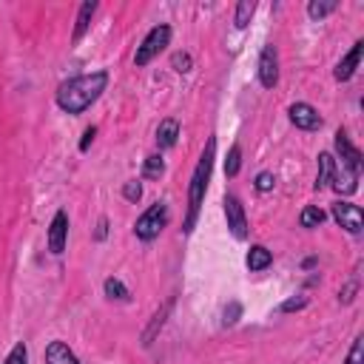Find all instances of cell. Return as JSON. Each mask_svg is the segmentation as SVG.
Listing matches in <instances>:
<instances>
[{
	"instance_id": "obj_1",
	"label": "cell",
	"mask_w": 364,
	"mask_h": 364,
	"mask_svg": "<svg viewBox=\"0 0 364 364\" xmlns=\"http://www.w3.org/2000/svg\"><path fill=\"white\" fill-rule=\"evenodd\" d=\"M105 86H108V71L105 69L91 71V74H77V77H71V80L57 86L54 102H57L60 111L77 117V114H83L86 108H91L102 97Z\"/></svg>"
},
{
	"instance_id": "obj_2",
	"label": "cell",
	"mask_w": 364,
	"mask_h": 364,
	"mask_svg": "<svg viewBox=\"0 0 364 364\" xmlns=\"http://www.w3.org/2000/svg\"><path fill=\"white\" fill-rule=\"evenodd\" d=\"M213 160H216V140L211 137L194 174H191V182H188V213H185V222H182V233H194L196 228V219H199V211H202V202H205V194H208V182H211V171H213Z\"/></svg>"
},
{
	"instance_id": "obj_3",
	"label": "cell",
	"mask_w": 364,
	"mask_h": 364,
	"mask_svg": "<svg viewBox=\"0 0 364 364\" xmlns=\"http://www.w3.org/2000/svg\"><path fill=\"white\" fill-rule=\"evenodd\" d=\"M333 146H336V177H333V191L339 194H356L358 188V174H361V151L350 143L347 131L339 129L336 137H333Z\"/></svg>"
},
{
	"instance_id": "obj_4",
	"label": "cell",
	"mask_w": 364,
	"mask_h": 364,
	"mask_svg": "<svg viewBox=\"0 0 364 364\" xmlns=\"http://www.w3.org/2000/svg\"><path fill=\"white\" fill-rule=\"evenodd\" d=\"M171 26L168 23H160V26H154L146 37H143V43L137 46V52H134V66L137 69H143V66H148L154 57H160V52H165V46L171 43Z\"/></svg>"
},
{
	"instance_id": "obj_5",
	"label": "cell",
	"mask_w": 364,
	"mask_h": 364,
	"mask_svg": "<svg viewBox=\"0 0 364 364\" xmlns=\"http://www.w3.org/2000/svg\"><path fill=\"white\" fill-rule=\"evenodd\" d=\"M165 225H168V205H165V202H154V205L134 222V236H137L140 242H154V239L163 233Z\"/></svg>"
},
{
	"instance_id": "obj_6",
	"label": "cell",
	"mask_w": 364,
	"mask_h": 364,
	"mask_svg": "<svg viewBox=\"0 0 364 364\" xmlns=\"http://www.w3.org/2000/svg\"><path fill=\"white\" fill-rule=\"evenodd\" d=\"M222 205H225V219H228L230 236L239 239V242H245V239H248V216H245V205H242L239 196H233V194H225Z\"/></svg>"
},
{
	"instance_id": "obj_7",
	"label": "cell",
	"mask_w": 364,
	"mask_h": 364,
	"mask_svg": "<svg viewBox=\"0 0 364 364\" xmlns=\"http://www.w3.org/2000/svg\"><path fill=\"white\" fill-rule=\"evenodd\" d=\"M330 216H333V222H336L339 228H344V230L353 233V236H358L361 228H364V213H361V208L353 205V202H341V199L333 202Z\"/></svg>"
},
{
	"instance_id": "obj_8",
	"label": "cell",
	"mask_w": 364,
	"mask_h": 364,
	"mask_svg": "<svg viewBox=\"0 0 364 364\" xmlns=\"http://www.w3.org/2000/svg\"><path fill=\"white\" fill-rule=\"evenodd\" d=\"M288 117H290V123L296 126V129H302V131H319L322 129V114L310 105V102H293L290 108H288Z\"/></svg>"
},
{
	"instance_id": "obj_9",
	"label": "cell",
	"mask_w": 364,
	"mask_h": 364,
	"mask_svg": "<svg viewBox=\"0 0 364 364\" xmlns=\"http://www.w3.org/2000/svg\"><path fill=\"white\" fill-rule=\"evenodd\" d=\"M259 83H262V88H276V83H279V54H276V46L274 43H268L265 49H262V54H259Z\"/></svg>"
},
{
	"instance_id": "obj_10",
	"label": "cell",
	"mask_w": 364,
	"mask_h": 364,
	"mask_svg": "<svg viewBox=\"0 0 364 364\" xmlns=\"http://www.w3.org/2000/svg\"><path fill=\"white\" fill-rule=\"evenodd\" d=\"M66 242H69V213L57 211L52 216V225H49V251L54 257H60L66 251Z\"/></svg>"
},
{
	"instance_id": "obj_11",
	"label": "cell",
	"mask_w": 364,
	"mask_h": 364,
	"mask_svg": "<svg viewBox=\"0 0 364 364\" xmlns=\"http://www.w3.org/2000/svg\"><path fill=\"white\" fill-rule=\"evenodd\" d=\"M361 54H364V40H356V43H353V49H350V52L336 63L333 77H336L339 83L353 80V74H356V69H358V63H361Z\"/></svg>"
},
{
	"instance_id": "obj_12",
	"label": "cell",
	"mask_w": 364,
	"mask_h": 364,
	"mask_svg": "<svg viewBox=\"0 0 364 364\" xmlns=\"http://www.w3.org/2000/svg\"><path fill=\"white\" fill-rule=\"evenodd\" d=\"M171 307H174V299H168L154 316H151V322H148V327L143 330V347H151L154 344V339L160 336V330L165 327V322H168V313H171Z\"/></svg>"
},
{
	"instance_id": "obj_13",
	"label": "cell",
	"mask_w": 364,
	"mask_h": 364,
	"mask_svg": "<svg viewBox=\"0 0 364 364\" xmlns=\"http://www.w3.org/2000/svg\"><path fill=\"white\" fill-rule=\"evenodd\" d=\"M177 140H180V119L165 117L163 123L157 126V148L160 151H168V148L177 146Z\"/></svg>"
},
{
	"instance_id": "obj_14",
	"label": "cell",
	"mask_w": 364,
	"mask_h": 364,
	"mask_svg": "<svg viewBox=\"0 0 364 364\" xmlns=\"http://www.w3.org/2000/svg\"><path fill=\"white\" fill-rule=\"evenodd\" d=\"M46 364H80V358H77V353L66 341L54 339L46 347Z\"/></svg>"
},
{
	"instance_id": "obj_15",
	"label": "cell",
	"mask_w": 364,
	"mask_h": 364,
	"mask_svg": "<svg viewBox=\"0 0 364 364\" xmlns=\"http://www.w3.org/2000/svg\"><path fill=\"white\" fill-rule=\"evenodd\" d=\"M94 12H97V4H94V0H86V4L80 6V12H77V20H74V32H71V43H74V46H77V43H80V40L88 35Z\"/></svg>"
},
{
	"instance_id": "obj_16",
	"label": "cell",
	"mask_w": 364,
	"mask_h": 364,
	"mask_svg": "<svg viewBox=\"0 0 364 364\" xmlns=\"http://www.w3.org/2000/svg\"><path fill=\"white\" fill-rule=\"evenodd\" d=\"M245 265H248L251 274H262V271H268V268L274 265V254H271L265 245H251Z\"/></svg>"
},
{
	"instance_id": "obj_17",
	"label": "cell",
	"mask_w": 364,
	"mask_h": 364,
	"mask_svg": "<svg viewBox=\"0 0 364 364\" xmlns=\"http://www.w3.org/2000/svg\"><path fill=\"white\" fill-rule=\"evenodd\" d=\"M333 177H336V157L322 151L319 154V177H316V191H324L333 185Z\"/></svg>"
},
{
	"instance_id": "obj_18",
	"label": "cell",
	"mask_w": 364,
	"mask_h": 364,
	"mask_svg": "<svg viewBox=\"0 0 364 364\" xmlns=\"http://www.w3.org/2000/svg\"><path fill=\"white\" fill-rule=\"evenodd\" d=\"M324 219H327V213H324L319 205H307V208H302V213H299V225L307 228V230L319 228Z\"/></svg>"
},
{
	"instance_id": "obj_19",
	"label": "cell",
	"mask_w": 364,
	"mask_h": 364,
	"mask_svg": "<svg viewBox=\"0 0 364 364\" xmlns=\"http://www.w3.org/2000/svg\"><path fill=\"white\" fill-rule=\"evenodd\" d=\"M102 290H105V296L108 299H117V302H129L131 299V290L119 282L117 276H108L105 282H102Z\"/></svg>"
},
{
	"instance_id": "obj_20",
	"label": "cell",
	"mask_w": 364,
	"mask_h": 364,
	"mask_svg": "<svg viewBox=\"0 0 364 364\" xmlns=\"http://www.w3.org/2000/svg\"><path fill=\"white\" fill-rule=\"evenodd\" d=\"M254 12H257V4H254V0H242V4H236L233 26H236V29H248V23H251Z\"/></svg>"
},
{
	"instance_id": "obj_21",
	"label": "cell",
	"mask_w": 364,
	"mask_h": 364,
	"mask_svg": "<svg viewBox=\"0 0 364 364\" xmlns=\"http://www.w3.org/2000/svg\"><path fill=\"white\" fill-rule=\"evenodd\" d=\"M165 174V160L163 154H148L146 163H143V177L146 180H160Z\"/></svg>"
},
{
	"instance_id": "obj_22",
	"label": "cell",
	"mask_w": 364,
	"mask_h": 364,
	"mask_svg": "<svg viewBox=\"0 0 364 364\" xmlns=\"http://www.w3.org/2000/svg\"><path fill=\"white\" fill-rule=\"evenodd\" d=\"M336 6H339L336 0H324V4H322V0H310V4H307V18L310 20H322V18L333 15Z\"/></svg>"
},
{
	"instance_id": "obj_23",
	"label": "cell",
	"mask_w": 364,
	"mask_h": 364,
	"mask_svg": "<svg viewBox=\"0 0 364 364\" xmlns=\"http://www.w3.org/2000/svg\"><path fill=\"white\" fill-rule=\"evenodd\" d=\"M239 168H242V148H239V143H233L228 151V160H225V177H236Z\"/></svg>"
},
{
	"instance_id": "obj_24",
	"label": "cell",
	"mask_w": 364,
	"mask_h": 364,
	"mask_svg": "<svg viewBox=\"0 0 364 364\" xmlns=\"http://www.w3.org/2000/svg\"><path fill=\"white\" fill-rule=\"evenodd\" d=\"M4 364H29V347H26V341H18L9 350V356L4 358Z\"/></svg>"
},
{
	"instance_id": "obj_25",
	"label": "cell",
	"mask_w": 364,
	"mask_h": 364,
	"mask_svg": "<svg viewBox=\"0 0 364 364\" xmlns=\"http://www.w3.org/2000/svg\"><path fill=\"white\" fill-rule=\"evenodd\" d=\"M171 69L180 74H188L194 69V57L188 52H177V54H171Z\"/></svg>"
},
{
	"instance_id": "obj_26",
	"label": "cell",
	"mask_w": 364,
	"mask_h": 364,
	"mask_svg": "<svg viewBox=\"0 0 364 364\" xmlns=\"http://www.w3.org/2000/svg\"><path fill=\"white\" fill-rule=\"evenodd\" d=\"M254 188H257L259 194L274 191V188H276V177H274L271 171H259V174H257V180H254Z\"/></svg>"
},
{
	"instance_id": "obj_27",
	"label": "cell",
	"mask_w": 364,
	"mask_h": 364,
	"mask_svg": "<svg viewBox=\"0 0 364 364\" xmlns=\"http://www.w3.org/2000/svg\"><path fill=\"white\" fill-rule=\"evenodd\" d=\"M307 307V296H290V299H285L282 305H279V313H296V310H305Z\"/></svg>"
},
{
	"instance_id": "obj_28",
	"label": "cell",
	"mask_w": 364,
	"mask_h": 364,
	"mask_svg": "<svg viewBox=\"0 0 364 364\" xmlns=\"http://www.w3.org/2000/svg\"><path fill=\"white\" fill-rule=\"evenodd\" d=\"M239 319H242V305L239 302H228L225 310H222V324L228 327V324H236Z\"/></svg>"
},
{
	"instance_id": "obj_29",
	"label": "cell",
	"mask_w": 364,
	"mask_h": 364,
	"mask_svg": "<svg viewBox=\"0 0 364 364\" xmlns=\"http://www.w3.org/2000/svg\"><path fill=\"white\" fill-rule=\"evenodd\" d=\"M123 199H126V202H140V199H143V182H137V180L126 182V185H123Z\"/></svg>"
},
{
	"instance_id": "obj_30",
	"label": "cell",
	"mask_w": 364,
	"mask_h": 364,
	"mask_svg": "<svg viewBox=\"0 0 364 364\" xmlns=\"http://www.w3.org/2000/svg\"><path fill=\"white\" fill-rule=\"evenodd\" d=\"M361 350H364V339L356 336V339H353V347H350V353H347V358H344V364H361Z\"/></svg>"
},
{
	"instance_id": "obj_31",
	"label": "cell",
	"mask_w": 364,
	"mask_h": 364,
	"mask_svg": "<svg viewBox=\"0 0 364 364\" xmlns=\"http://www.w3.org/2000/svg\"><path fill=\"white\" fill-rule=\"evenodd\" d=\"M356 293H358V282L353 279V282H347V285L339 290V302H341V305H350V302L356 299Z\"/></svg>"
},
{
	"instance_id": "obj_32",
	"label": "cell",
	"mask_w": 364,
	"mask_h": 364,
	"mask_svg": "<svg viewBox=\"0 0 364 364\" xmlns=\"http://www.w3.org/2000/svg\"><path fill=\"white\" fill-rule=\"evenodd\" d=\"M94 137H97V129H94V126H91V129H86V131H83V140H80V151H83V154H86V151H88V146H91V143H94Z\"/></svg>"
},
{
	"instance_id": "obj_33",
	"label": "cell",
	"mask_w": 364,
	"mask_h": 364,
	"mask_svg": "<svg viewBox=\"0 0 364 364\" xmlns=\"http://www.w3.org/2000/svg\"><path fill=\"white\" fill-rule=\"evenodd\" d=\"M105 236H108V219H105V216H100V222H97V230H94V239H97V242H102Z\"/></svg>"
},
{
	"instance_id": "obj_34",
	"label": "cell",
	"mask_w": 364,
	"mask_h": 364,
	"mask_svg": "<svg viewBox=\"0 0 364 364\" xmlns=\"http://www.w3.org/2000/svg\"><path fill=\"white\" fill-rule=\"evenodd\" d=\"M316 262H319L316 257H307V259L302 262V268H305V271H310V268H316Z\"/></svg>"
}]
</instances>
